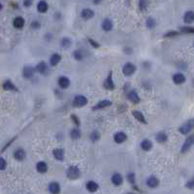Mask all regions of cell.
I'll use <instances>...</instances> for the list:
<instances>
[{"instance_id": "1", "label": "cell", "mask_w": 194, "mask_h": 194, "mask_svg": "<svg viewBox=\"0 0 194 194\" xmlns=\"http://www.w3.org/2000/svg\"><path fill=\"white\" fill-rule=\"evenodd\" d=\"M66 175H67V178H69V180H73L74 181V180H77L78 178H80L81 171L77 166H70L68 168V170H67V173H66Z\"/></svg>"}, {"instance_id": "2", "label": "cell", "mask_w": 194, "mask_h": 194, "mask_svg": "<svg viewBox=\"0 0 194 194\" xmlns=\"http://www.w3.org/2000/svg\"><path fill=\"white\" fill-rule=\"evenodd\" d=\"M135 72H136V66L133 63H130V62H128V63L123 65L122 73H123L124 76H127V77L132 76Z\"/></svg>"}, {"instance_id": "3", "label": "cell", "mask_w": 194, "mask_h": 194, "mask_svg": "<svg viewBox=\"0 0 194 194\" xmlns=\"http://www.w3.org/2000/svg\"><path fill=\"white\" fill-rule=\"evenodd\" d=\"M87 98L83 95H77L73 100V106L80 108V107H84L87 104Z\"/></svg>"}, {"instance_id": "4", "label": "cell", "mask_w": 194, "mask_h": 194, "mask_svg": "<svg viewBox=\"0 0 194 194\" xmlns=\"http://www.w3.org/2000/svg\"><path fill=\"white\" fill-rule=\"evenodd\" d=\"M35 72H36V70H35L34 67H31V66H25V67L22 69V77L26 80H29L34 76Z\"/></svg>"}, {"instance_id": "5", "label": "cell", "mask_w": 194, "mask_h": 194, "mask_svg": "<svg viewBox=\"0 0 194 194\" xmlns=\"http://www.w3.org/2000/svg\"><path fill=\"white\" fill-rule=\"evenodd\" d=\"M35 70L37 72H39L40 74H43V75H47L49 73V67L45 61H41L37 64V66L35 67Z\"/></svg>"}, {"instance_id": "6", "label": "cell", "mask_w": 194, "mask_h": 194, "mask_svg": "<svg viewBox=\"0 0 194 194\" xmlns=\"http://www.w3.org/2000/svg\"><path fill=\"white\" fill-rule=\"evenodd\" d=\"M111 105H112V101L111 100H107V99L101 100V101H99L98 103H97V105H95V106L92 108V110H94V111L102 110V109L107 108L109 106H111Z\"/></svg>"}, {"instance_id": "7", "label": "cell", "mask_w": 194, "mask_h": 194, "mask_svg": "<svg viewBox=\"0 0 194 194\" xmlns=\"http://www.w3.org/2000/svg\"><path fill=\"white\" fill-rule=\"evenodd\" d=\"M146 184L149 186L150 188H155L157 187L158 184H159V180L154 176H150V178H147V181H146Z\"/></svg>"}, {"instance_id": "8", "label": "cell", "mask_w": 194, "mask_h": 194, "mask_svg": "<svg viewBox=\"0 0 194 194\" xmlns=\"http://www.w3.org/2000/svg\"><path fill=\"white\" fill-rule=\"evenodd\" d=\"M127 139V135L122 131H119L118 133H116L114 136V141L116 144H121L123 142H125Z\"/></svg>"}, {"instance_id": "9", "label": "cell", "mask_w": 194, "mask_h": 194, "mask_svg": "<svg viewBox=\"0 0 194 194\" xmlns=\"http://www.w3.org/2000/svg\"><path fill=\"white\" fill-rule=\"evenodd\" d=\"M193 145V137L192 136H190L187 139L185 140L184 144L182 145V147H181V153H186V151H188L190 149H191V147Z\"/></svg>"}, {"instance_id": "10", "label": "cell", "mask_w": 194, "mask_h": 194, "mask_svg": "<svg viewBox=\"0 0 194 194\" xmlns=\"http://www.w3.org/2000/svg\"><path fill=\"white\" fill-rule=\"evenodd\" d=\"M111 181H112V182L115 185H116V186H118V185H120L123 182V178H122V176L120 175L119 173H115L114 175L112 176V178H111Z\"/></svg>"}, {"instance_id": "11", "label": "cell", "mask_w": 194, "mask_h": 194, "mask_svg": "<svg viewBox=\"0 0 194 194\" xmlns=\"http://www.w3.org/2000/svg\"><path fill=\"white\" fill-rule=\"evenodd\" d=\"M104 87L108 89V90H113V89H115V83H114V81H113L112 74H110L106 79V81H105Z\"/></svg>"}, {"instance_id": "12", "label": "cell", "mask_w": 194, "mask_h": 194, "mask_svg": "<svg viewBox=\"0 0 194 194\" xmlns=\"http://www.w3.org/2000/svg\"><path fill=\"white\" fill-rule=\"evenodd\" d=\"M127 97H128V99H129L130 102L134 103V104H137L140 102V97L138 95V93L134 90H131V91L128 92Z\"/></svg>"}, {"instance_id": "13", "label": "cell", "mask_w": 194, "mask_h": 194, "mask_svg": "<svg viewBox=\"0 0 194 194\" xmlns=\"http://www.w3.org/2000/svg\"><path fill=\"white\" fill-rule=\"evenodd\" d=\"M173 81L176 84H181L185 81V76L181 73H177L173 76Z\"/></svg>"}, {"instance_id": "14", "label": "cell", "mask_w": 194, "mask_h": 194, "mask_svg": "<svg viewBox=\"0 0 194 194\" xmlns=\"http://www.w3.org/2000/svg\"><path fill=\"white\" fill-rule=\"evenodd\" d=\"M25 155H26L25 151L22 149H18L14 151V157L15 159H17L19 161H22L23 159L25 158Z\"/></svg>"}, {"instance_id": "15", "label": "cell", "mask_w": 194, "mask_h": 194, "mask_svg": "<svg viewBox=\"0 0 194 194\" xmlns=\"http://www.w3.org/2000/svg\"><path fill=\"white\" fill-rule=\"evenodd\" d=\"M49 190L50 193L57 194L60 192V185L56 181H53L49 184Z\"/></svg>"}, {"instance_id": "16", "label": "cell", "mask_w": 194, "mask_h": 194, "mask_svg": "<svg viewBox=\"0 0 194 194\" xmlns=\"http://www.w3.org/2000/svg\"><path fill=\"white\" fill-rule=\"evenodd\" d=\"M53 155L56 160H63L64 159V150L62 149H54L53 150Z\"/></svg>"}, {"instance_id": "17", "label": "cell", "mask_w": 194, "mask_h": 194, "mask_svg": "<svg viewBox=\"0 0 194 194\" xmlns=\"http://www.w3.org/2000/svg\"><path fill=\"white\" fill-rule=\"evenodd\" d=\"M191 129H192V122L190 121V122L182 124V125L178 128V131H180L181 134H187L191 131Z\"/></svg>"}, {"instance_id": "18", "label": "cell", "mask_w": 194, "mask_h": 194, "mask_svg": "<svg viewBox=\"0 0 194 194\" xmlns=\"http://www.w3.org/2000/svg\"><path fill=\"white\" fill-rule=\"evenodd\" d=\"M81 17L83 18L84 19H92L94 17V12H93L91 9H84L81 11Z\"/></svg>"}, {"instance_id": "19", "label": "cell", "mask_w": 194, "mask_h": 194, "mask_svg": "<svg viewBox=\"0 0 194 194\" xmlns=\"http://www.w3.org/2000/svg\"><path fill=\"white\" fill-rule=\"evenodd\" d=\"M70 84V81L69 79L66 76H61L59 77L58 79V85L61 87V88H67Z\"/></svg>"}, {"instance_id": "20", "label": "cell", "mask_w": 194, "mask_h": 194, "mask_svg": "<svg viewBox=\"0 0 194 194\" xmlns=\"http://www.w3.org/2000/svg\"><path fill=\"white\" fill-rule=\"evenodd\" d=\"M36 170L37 172L41 174H45L48 171V165L45 161H39L36 164Z\"/></svg>"}, {"instance_id": "21", "label": "cell", "mask_w": 194, "mask_h": 194, "mask_svg": "<svg viewBox=\"0 0 194 194\" xmlns=\"http://www.w3.org/2000/svg\"><path fill=\"white\" fill-rule=\"evenodd\" d=\"M49 9V5L45 0H41L37 5V10L39 13H46Z\"/></svg>"}, {"instance_id": "22", "label": "cell", "mask_w": 194, "mask_h": 194, "mask_svg": "<svg viewBox=\"0 0 194 194\" xmlns=\"http://www.w3.org/2000/svg\"><path fill=\"white\" fill-rule=\"evenodd\" d=\"M61 60V56L59 53H53L50 58V63L52 66H56Z\"/></svg>"}, {"instance_id": "23", "label": "cell", "mask_w": 194, "mask_h": 194, "mask_svg": "<svg viewBox=\"0 0 194 194\" xmlns=\"http://www.w3.org/2000/svg\"><path fill=\"white\" fill-rule=\"evenodd\" d=\"M132 115L134 116V118L137 119L138 121L142 122V123H144V124L147 123V120H146L145 116H144L141 112H139V111H134L133 113H132Z\"/></svg>"}, {"instance_id": "24", "label": "cell", "mask_w": 194, "mask_h": 194, "mask_svg": "<svg viewBox=\"0 0 194 194\" xmlns=\"http://www.w3.org/2000/svg\"><path fill=\"white\" fill-rule=\"evenodd\" d=\"M113 26H114V23L111 21L110 19H104L103 22H102V28L105 30V31H110L112 30Z\"/></svg>"}, {"instance_id": "25", "label": "cell", "mask_w": 194, "mask_h": 194, "mask_svg": "<svg viewBox=\"0 0 194 194\" xmlns=\"http://www.w3.org/2000/svg\"><path fill=\"white\" fill-rule=\"evenodd\" d=\"M99 187V185L97 182H95L94 181H87V188L88 191H90V192H95L97 189H98Z\"/></svg>"}, {"instance_id": "26", "label": "cell", "mask_w": 194, "mask_h": 194, "mask_svg": "<svg viewBox=\"0 0 194 194\" xmlns=\"http://www.w3.org/2000/svg\"><path fill=\"white\" fill-rule=\"evenodd\" d=\"M184 21L185 23H187V24H189V23H192V22H193V21H194V14H193L192 11L186 12V13L184 14Z\"/></svg>"}, {"instance_id": "27", "label": "cell", "mask_w": 194, "mask_h": 194, "mask_svg": "<svg viewBox=\"0 0 194 194\" xmlns=\"http://www.w3.org/2000/svg\"><path fill=\"white\" fill-rule=\"evenodd\" d=\"M24 19H23L21 17H17L15 19H14V21H13V24L14 26L16 27V28H22L23 25H24Z\"/></svg>"}, {"instance_id": "28", "label": "cell", "mask_w": 194, "mask_h": 194, "mask_svg": "<svg viewBox=\"0 0 194 194\" xmlns=\"http://www.w3.org/2000/svg\"><path fill=\"white\" fill-rule=\"evenodd\" d=\"M141 147H142V149L144 150H146V151H149L151 149H153V143H151L150 140H144V141L141 143Z\"/></svg>"}, {"instance_id": "29", "label": "cell", "mask_w": 194, "mask_h": 194, "mask_svg": "<svg viewBox=\"0 0 194 194\" xmlns=\"http://www.w3.org/2000/svg\"><path fill=\"white\" fill-rule=\"evenodd\" d=\"M60 45L62 48L64 49H68L72 46V39H70L68 37H64L60 40Z\"/></svg>"}, {"instance_id": "30", "label": "cell", "mask_w": 194, "mask_h": 194, "mask_svg": "<svg viewBox=\"0 0 194 194\" xmlns=\"http://www.w3.org/2000/svg\"><path fill=\"white\" fill-rule=\"evenodd\" d=\"M2 87H3V89H5V90H15L16 89V85L12 83L10 80H7L4 81Z\"/></svg>"}, {"instance_id": "31", "label": "cell", "mask_w": 194, "mask_h": 194, "mask_svg": "<svg viewBox=\"0 0 194 194\" xmlns=\"http://www.w3.org/2000/svg\"><path fill=\"white\" fill-rule=\"evenodd\" d=\"M155 139H156V141L159 143H164L168 140V136H167L165 132H159V133H157V135L155 136Z\"/></svg>"}, {"instance_id": "32", "label": "cell", "mask_w": 194, "mask_h": 194, "mask_svg": "<svg viewBox=\"0 0 194 194\" xmlns=\"http://www.w3.org/2000/svg\"><path fill=\"white\" fill-rule=\"evenodd\" d=\"M73 56H74V58H75V59L78 60V61L83 60L84 57V53L81 52V50H75V52H74V53H73Z\"/></svg>"}, {"instance_id": "33", "label": "cell", "mask_w": 194, "mask_h": 194, "mask_svg": "<svg viewBox=\"0 0 194 194\" xmlns=\"http://www.w3.org/2000/svg\"><path fill=\"white\" fill-rule=\"evenodd\" d=\"M70 136H71V138L74 139V140H77L81 137V131L80 129H78V128H74V129L71 130L70 132Z\"/></svg>"}, {"instance_id": "34", "label": "cell", "mask_w": 194, "mask_h": 194, "mask_svg": "<svg viewBox=\"0 0 194 194\" xmlns=\"http://www.w3.org/2000/svg\"><path fill=\"white\" fill-rule=\"evenodd\" d=\"M146 24H147V28H150V29H153V27H155V25H156V22H155V21L153 19H147V22H146Z\"/></svg>"}, {"instance_id": "35", "label": "cell", "mask_w": 194, "mask_h": 194, "mask_svg": "<svg viewBox=\"0 0 194 194\" xmlns=\"http://www.w3.org/2000/svg\"><path fill=\"white\" fill-rule=\"evenodd\" d=\"M147 6H149V1H147V0H140V1H139L140 10L145 11L147 8Z\"/></svg>"}, {"instance_id": "36", "label": "cell", "mask_w": 194, "mask_h": 194, "mask_svg": "<svg viewBox=\"0 0 194 194\" xmlns=\"http://www.w3.org/2000/svg\"><path fill=\"white\" fill-rule=\"evenodd\" d=\"M100 138V134L98 131H93L92 133L90 134V140L92 142H96L98 141Z\"/></svg>"}, {"instance_id": "37", "label": "cell", "mask_w": 194, "mask_h": 194, "mask_svg": "<svg viewBox=\"0 0 194 194\" xmlns=\"http://www.w3.org/2000/svg\"><path fill=\"white\" fill-rule=\"evenodd\" d=\"M6 167H7V162L6 160L4 158L2 157H0V170H5L6 169Z\"/></svg>"}, {"instance_id": "38", "label": "cell", "mask_w": 194, "mask_h": 194, "mask_svg": "<svg viewBox=\"0 0 194 194\" xmlns=\"http://www.w3.org/2000/svg\"><path fill=\"white\" fill-rule=\"evenodd\" d=\"M71 118H72V120L74 121V123H75V125H77V126H80V119H79V118H78L77 116H75V115H71Z\"/></svg>"}, {"instance_id": "39", "label": "cell", "mask_w": 194, "mask_h": 194, "mask_svg": "<svg viewBox=\"0 0 194 194\" xmlns=\"http://www.w3.org/2000/svg\"><path fill=\"white\" fill-rule=\"evenodd\" d=\"M181 32L182 33H193L194 29L192 27H184V28H181Z\"/></svg>"}, {"instance_id": "40", "label": "cell", "mask_w": 194, "mask_h": 194, "mask_svg": "<svg viewBox=\"0 0 194 194\" xmlns=\"http://www.w3.org/2000/svg\"><path fill=\"white\" fill-rule=\"evenodd\" d=\"M127 180H128V181H129V182H131V184H134V182H135V175L133 173L128 174Z\"/></svg>"}, {"instance_id": "41", "label": "cell", "mask_w": 194, "mask_h": 194, "mask_svg": "<svg viewBox=\"0 0 194 194\" xmlns=\"http://www.w3.org/2000/svg\"><path fill=\"white\" fill-rule=\"evenodd\" d=\"M40 26H41V24H40V22H39V21H33L32 23H31V27H32V28L37 29Z\"/></svg>"}, {"instance_id": "42", "label": "cell", "mask_w": 194, "mask_h": 194, "mask_svg": "<svg viewBox=\"0 0 194 194\" xmlns=\"http://www.w3.org/2000/svg\"><path fill=\"white\" fill-rule=\"evenodd\" d=\"M32 0H23V5H24L25 7H30L31 5H32Z\"/></svg>"}, {"instance_id": "43", "label": "cell", "mask_w": 194, "mask_h": 194, "mask_svg": "<svg viewBox=\"0 0 194 194\" xmlns=\"http://www.w3.org/2000/svg\"><path fill=\"white\" fill-rule=\"evenodd\" d=\"M88 41H89V43H90V44H91V46H92V47H94V48H98V47H99V44H97V43H96L95 41H93L92 39L88 38Z\"/></svg>"}, {"instance_id": "44", "label": "cell", "mask_w": 194, "mask_h": 194, "mask_svg": "<svg viewBox=\"0 0 194 194\" xmlns=\"http://www.w3.org/2000/svg\"><path fill=\"white\" fill-rule=\"evenodd\" d=\"M178 33L176 32V31H170V32L168 34H166L165 35V37H169V36H174V35H177Z\"/></svg>"}, {"instance_id": "45", "label": "cell", "mask_w": 194, "mask_h": 194, "mask_svg": "<svg viewBox=\"0 0 194 194\" xmlns=\"http://www.w3.org/2000/svg\"><path fill=\"white\" fill-rule=\"evenodd\" d=\"M186 187H188V188H193V181L191 180L189 182H187L186 184Z\"/></svg>"}, {"instance_id": "46", "label": "cell", "mask_w": 194, "mask_h": 194, "mask_svg": "<svg viewBox=\"0 0 194 194\" xmlns=\"http://www.w3.org/2000/svg\"><path fill=\"white\" fill-rule=\"evenodd\" d=\"M102 0H92V2L94 3V4H99Z\"/></svg>"}, {"instance_id": "47", "label": "cell", "mask_w": 194, "mask_h": 194, "mask_svg": "<svg viewBox=\"0 0 194 194\" xmlns=\"http://www.w3.org/2000/svg\"><path fill=\"white\" fill-rule=\"evenodd\" d=\"M2 9V5H1V3H0V10Z\"/></svg>"}]
</instances>
